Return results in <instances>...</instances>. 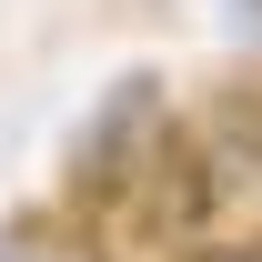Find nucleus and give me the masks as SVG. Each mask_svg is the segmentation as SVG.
<instances>
[{
  "label": "nucleus",
  "mask_w": 262,
  "mask_h": 262,
  "mask_svg": "<svg viewBox=\"0 0 262 262\" xmlns=\"http://www.w3.org/2000/svg\"><path fill=\"white\" fill-rule=\"evenodd\" d=\"M202 131H212V151H222L232 171H252V182H262V81H242V91H222Z\"/></svg>",
  "instance_id": "f257e3e1"
}]
</instances>
